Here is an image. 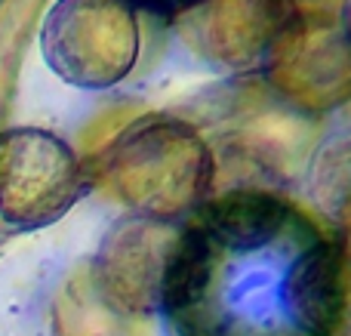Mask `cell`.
<instances>
[{
    "label": "cell",
    "instance_id": "obj_8",
    "mask_svg": "<svg viewBox=\"0 0 351 336\" xmlns=\"http://www.w3.org/2000/svg\"><path fill=\"white\" fill-rule=\"evenodd\" d=\"M56 336H148L139 318L123 315L96 284L90 263L77 265L53 296Z\"/></svg>",
    "mask_w": 351,
    "mask_h": 336
},
{
    "label": "cell",
    "instance_id": "obj_10",
    "mask_svg": "<svg viewBox=\"0 0 351 336\" xmlns=\"http://www.w3.org/2000/svg\"><path fill=\"white\" fill-rule=\"evenodd\" d=\"M330 213H333V219H336L333 241H336V247L342 250V256H346V263H348V269H351V195L342 197V201L336 204Z\"/></svg>",
    "mask_w": 351,
    "mask_h": 336
},
{
    "label": "cell",
    "instance_id": "obj_6",
    "mask_svg": "<svg viewBox=\"0 0 351 336\" xmlns=\"http://www.w3.org/2000/svg\"><path fill=\"white\" fill-rule=\"evenodd\" d=\"M185 226L148 216H127L108 228L90 263L102 293L130 318L160 315Z\"/></svg>",
    "mask_w": 351,
    "mask_h": 336
},
{
    "label": "cell",
    "instance_id": "obj_5",
    "mask_svg": "<svg viewBox=\"0 0 351 336\" xmlns=\"http://www.w3.org/2000/svg\"><path fill=\"white\" fill-rule=\"evenodd\" d=\"M86 176L62 136L40 127L0 133V219L16 228H43L80 201Z\"/></svg>",
    "mask_w": 351,
    "mask_h": 336
},
{
    "label": "cell",
    "instance_id": "obj_4",
    "mask_svg": "<svg viewBox=\"0 0 351 336\" xmlns=\"http://www.w3.org/2000/svg\"><path fill=\"white\" fill-rule=\"evenodd\" d=\"M265 86L299 117L351 102V37L327 12H296L262 62Z\"/></svg>",
    "mask_w": 351,
    "mask_h": 336
},
{
    "label": "cell",
    "instance_id": "obj_3",
    "mask_svg": "<svg viewBox=\"0 0 351 336\" xmlns=\"http://www.w3.org/2000/svg\"><path fill=\"white\" fill-rule=\"evenodd\" d=\"M139 19L127 0H56L40 28V53L56 77L108 90L139 59Z\"/></svg>",
    "mask_w": 351,
    "mask_h": 336
},
{
    "label": "cell",
    "instance_id": "obj_7",
    "mask_svg": "<svg viewBox=\"0 0 351 336\" xmlns=\"http://www.w3.org/2000/svg\"><path fill=\"white\" fill-rule=\"evenodd\" d=\"M296 12L293 0H197L176 16V31L204 65L241 74L262 68Z\"/></svg>",
    "mask_w": 351,
    "mask_h": 336
},
{
    "label": "cell",
    "instance_id": "obj_1",
    "mask_svg": "<svg viewBox=\"0 0 351 336\" xmlns=\"http://www.w3.org/2000/svg\"><path fill=\"white\" fill-rule=\"evenodd\" d=\"M351 269L324 228L268 189H231L185 226L164 309L173 336H339Z\"/></svg>",
    "mask_w": 351,
    "mask_h": 336
},
{
    "label": "cell",
    "instance_id": "obj_11",
    "mask_svg": "<svg viewBox=\"0 0 351 336\" xmlns=\"http://www.w3.org/2000/svg\"><path fill=\"white\" fill-rule=\"evenodd\" d=\"M130 6H139V10H148L154 12V16H179V12H185L191 3H197V0H127Z\"/></svg>",
    "mask_w": 351,
    "mask_h": 336
},
{
    "label": "cell",
    "instance_id": "obj_2",
    "mask_svg": "<svg viewBox=\"0 0 351 336\" xmlns=\"http://www.w3.org/2000/svg\"><path fill=\"white\" fill-rule=\"evenodd\" d=\"M216 176L213 148L197 127L173 115L133 121L105 154L111 191L136 216L182 222L206 204Z\"/></svg>",
    "mask_w": 351,
    "mask_h": 336
},
{
    "label": "cell",
    "instance_id": "obj_9",
    "mask_svg": "<svg viewBox=\"0 0 351 336\" xmlns=\"http://www.w3.org/2000/svg\"><path fill=\"white\" fill-rule=\"evenodd\" d=\"M308 179L315 185V197L327 210L351 195V136H339L317 152Z\"/></svg>",
    "mask_w": 351,
    "mask_h": 336
},
{
    "label": "cell",
    "instance_id": "obj_12",
    "mask_svg": "<svg viewBox=\"0 0 351 336\" xmlns=\"http://www.w3.org/2000/svg\"><path fill=\"white\" fill-rule=\"evenodd\" d=\"M342 28H346V34L351 37V0H346V6H342Z\"/></svg>",
    "mask_w": 351,
    "mask_h": 336
}]
</instances>
